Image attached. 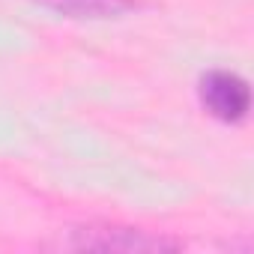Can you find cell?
I'll return each mask as SVG.
<instances>
[{
	"label": "cell",
	"instance_id": "obj_1",
	"mask_svg": "<svg viewBox=\"0 0 254 254\" xmlns=\"http://www.w3.org/2000/svg\"><path fill=\"white\" fill-rule=\"evenodd\" d=\"M69 245L78 251H123V254H150V251L183 248L180 239L150 233L141 227H123V224H84L72 230Z\"/></svg>",
	"mask_w": 254,
	"mask_h": 254
},
{
	"label": "cell",
	"instance_id": "obj_2",
	"mask_svg": "<svg viewBox=\"0 0 254 254\" xmlns=\"http://www.w3.org/2000/svg\"><path fill=\"white\" fill-rule=\"evenodd\" d=\"M197 96H200L203 111L209 117H215L218 123H227V126L242 123L251 111L248 81L236 72H227V69L206 72L197 84Z\"/></svg>",
	"mask_w": 254,
	"mask_h": 254
},
{
	"label": "cell",
	"instance_id": "obj_3",
	"mask_svg": "<svg viewBox=\"0 0 254 254\" xmlns=\"http://www.w3.org/2000/svg\"><path fill=\"white\" fill-rule=\"evenodd\" d=\"M33 3L69 21H114L144 9V0H33Z\"/></svg>",
	"mask_w": 254,
	"mask_h": 254
}]
</instances>
